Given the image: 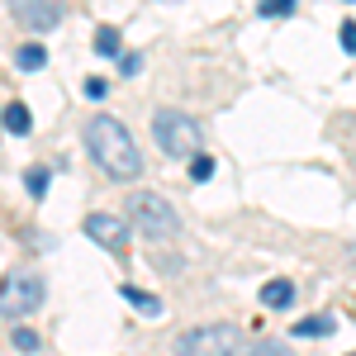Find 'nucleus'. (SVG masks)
<instances>
[{"label": "nucleus", "instance_id": "obj_11", "mask_svg": "<svg viewBox=\"0 0 356 356\" xmlns=\"http://www.w3.org/2000/svg\"><path fill=\"white\" fill-rule=\"evenodd\" d=\"M119 295H124V300L134 304V309H143V314H162V304L152 300V295H147V290H138V285H124V290H119Z\"/></svg>", "mask_w": 356, "mask_h": 356}, {"label": "nucleus", "instance_id": "obj_17", "mask_svg": "<svg viewBox=\"0 0 356 356\" xmlns=\"http://www.w3.org/2000/svg\"><path fill=\"white\" fill-rule=\"evenodd\" d=\"M243 356H295L290 347H280V342H257V347H247Z\"/></svg>", "mask_w": 356, "mask_h": 356}, {"label": "nucleus", "instance_id": "obj_10", "mask_svg": "<svg viewBox=\"0 0 356 356\" xmlns=\"http://www.w3.org/2000/svg\"><path fill=\"white\" fill-rule=\"evenodd\" d=\"M295 332H300V337H328V332H332V314H314V318H300V323H295Z\"/></svg>", "mask_w": 356, "mask_h": 356}, {"label": "nucleus", "instance_id": "obj_18", "mask_svg": "<svg viewBox=\"0 0 356 356\" xmlns=\"http://www.w3.org/2000/svg\"><path fill=\"white\" fill-rule=\"evenodd\" d=\"M15 347H19V352H38V332L33 328H15Z\"/></svg>", "mask_w": 356, "mask_h": 356}, {"label": "nucleus", "instance_id": "obj_14", "mask_svg": "<svg viewBox=\"0 0 356 356\" xmlns=\"http://www.w3.org/2000/svg\"><path fill=\"white\" fill-rule=\"evenodd\" d=\"M24 186L33 200H43V191H48V166H29L24 171Z\"/></svg>", "mask_w": 356, "mask_h": 356}, {"label": "nucleus", "instance_id": "obj_3", "mask_svg": "<svg viewBox=\"0 0 356 356\" xmlns=\"http://www.w3.org/2000/svg\"><path fill=\"white\" fill-rule=\"evenodd\" d=\"M129 219H134L138 233H147V238H176L181 233V219H176V209H171V200L157 191H138L129 200Z\"/></svg>", "mask_w": 356, "mask_h": 356}, {"label": "nucleus", "instance_id": "obj_8", "mask_svg": "<svg viewBox=\"0 0 356 356\" xmlns=\"http://www.w3.org/2000/svg\"><path fill=\"white\" fill-rule=\"evenodd\" d=\"M261 304H266V309H290V304H295V285H290V280H266V285H261Z\"/></svg>", "mask_w": 356, "mask_h": 356}, {"label": "nucleus", "instance_id": "obj_19", "mask_svg": "<svg viewBox=\"0 0 356 356\" xmlns=\"http://www.w3.org/2000/svg\"><path fill=\"white\" fill-rule=\"evenodd\" d=\"M119 72H124V76H138V72H143V57L138 53H119Z\"/></svg>", "mask_w": 356, "mask_h": 356}, {"label": "nucleus", "instance_id": "obj_4", "mask_svg": "<svg viewBox=\"0 0 356 356\" xmlns=\"http://www.w3.org/2000/svg\"><path fill=\"white\" fill-rule=\"evenodd\" d=\"M243 337L233 323H209V328H191L176 342V356H238Z\"/></svg>", "mask_w": 356, "mask_h": 356}, {"label": "nucleus", "instance_id": "obj_9", "mask_svg": "<svg viewBox=\"0 0 356 356\" xmlns=\"http://www.w3.org/2000/svg\"><path fill=\"white\" fill-rule=\"evenodd\" d=\"M0 124H5L10 134H29V124H33V119H29V110L19 105V100H10V105L0 110Z\"/></svg>", "mask_w": 356, "mask_h": 356}, {"label": "nucleus", "instance_id": "obj_7", "mask_svg": "<svg viewBox=\"0 0 356 356\" xmlns=\"http://www.w3.org/2000/svg\"><path fill=\"white\" fill-rule=\"evenodd\" d=\"M86 238L119 257L129 247V219H119V214H86Z\"/></svg>", "mask_w": 356, "mask_h": 356}, {"label": "nucleus", "instance_id": "obj_6", "mask_svg": "<svg viewBox=\"0 0 356 356\" xmlns=\"http://www.w3.org/2000/svg\"><path fill=\"white\" fill-rule=\"evenodd\" d=\"M10 15H15V24L33 29V33H48V29L62 24L67 0H10Z\"/></svg>", "mask_w": 356, "mask_h": 356}, {"label": "nucleus", "instance_id": "obj_20", "mask_svg": "<svg viewBox=\"0 0 356 356\" xmlns=\"http://www.w3.org/2000/svg\"><path fill=\"white\" fill-rule=\"evenodd\" d=\"M337 43H342V53H352V57H356V24H342Z\"/></svg>", "mask_w": 356, "mask_h": 356}, {"label": "nucleus", "instance_id": "obj_16", "mask_svg": "<svg viewBox=\"0 0 356 356\" xmlns=\"http://www.w3.org/2000/svg\"><path fill=\"white\" fill-rule=\"evenodd\" d=\"M257 10H261V15H266V19H285V15H290V10H295V0H261V5H257Z\"/></svg>", "mask_w": 356, "mask_h": 356}, {"label": "nucleus", "instance_id": "obj_12", "mask_svg": "<svg viewBox=\"0 0 356 356\" xmlns=\"http://www.w3.org/2000/svg\"><path fill=\"white\" fill-rule=\"evenodd\" d=\"M15 62H19V72H38V67L48 62V53H43L38 43H24V48L15 53Z\"/></svg>", "mask_w": 356, "mask_h": 356}, {"label": "nucleus", "instance_id": "obj_5", "mask_svg": "<svg viewBox=\"0 0 356 356\" xmlns=\"http://www.w3.org/2000/svg\"><path fill=\"white\" fill-rule=\"evenodd\" d=\"M43 304V275L33 271H15L0 280V314L5 318H24Z\"/></svg>", "mask_w": 356, "mask_h": 356}, {"label": "nucleus", "instance_id": "obj_21", "mask_svg": "<svg viewBox=\"0 0 356 356\" xmlns=\"http://www.w3.org/2000/svg\"><path fill=\"white\" fill-rule=\"evenodd\" d=\"M105 90H110V81H105V76H86V95H90V100H100Z\"/></svg>", "mask_w": 356, "mask_h": 356}, {"label": "nucleus", "instance_id": "obj_1", "mask_svg": "<svg viewBox=\"0 0 356 356\" xmlns=\"http://www.w3.org/2000/svg\"><path fill=\"white\" fill-rule=\"evenodd\" d=\"M86 147H90L95 166H100L110 181H138V176H143V152H138V143H134V134H129L124 119L95 114V119L86 124Z\"/></svg>", "mask_w": 356, "mask_h": 356}, {"label": "nucleus", "instance_id": "obj_13", "mask_svg": "<svg viewBox=\"0 0 356 356\" xmlns=\"http://www.w3.org/2000/svg\"><path fill=\"white\" fill-rule=\"evenodd\" d=\"M95 53L100 57H119V29H100V33H95Z\"/></svg>", "mask_w": 356, "mask_h": 356}, {"label": "nucleus", "instance_id": "obj_15", "mask_svg": "<svg viewBox=\"0 0 356 356\" xmlns=\"http://www.w3.org/2000/svg\"><path fill=\"white\" fill-rule=\"evenodd\" d=\"M209 176H214V157L195 152V157H191V181H209Z\"/></svg>", "mask_w": 356, "mask_h": 356}, {"label": "nucleus", "instance_id": "obj_22", "mask_svg": "<svg viewBox=\"0 0 356 356\" xmlns=\"http://www.w3.org/2000/svg\"><path fill=\"white\" fill-rule=\"evenodd\" d=\"M352 356H356V352H352Z\"/></svg>", "mask_w": 356, "mask_h": 356}, {"label": "nucleus", "instance_id": "obj_2", "mask_svg": "<svg viewBox=\"0 0 356 356\" xmlns=\"http://www.w3.org/2000/svg\"><path fill=\"white\" fill-rule=\"evenodd\" d=\"M152 138H157V147H162L166 157H195L200 143H204L200 124L181 110H157L152 114Z\"/></svg>", "mask_w": 356, "mask_h": 356}]
</instances>
